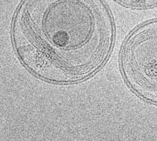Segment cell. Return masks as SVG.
Masks as SVG:
<instances>
[{"mask_svg":"<svg viewBox=\"0 0 157 141\" xmlns=\"http://www.w3.org/2000/svg\"><path fill=\"white\" fill-rule=\"evenodd\" d=\"M27 7L17 26L24 34L43 37L21 33L37 59L47 68L52 54L50 69L53 70L56 49L61 73L60 52L71 53L78 71L73 54L79 53L78 50L97 66L106 58L112 45L114 25L101 0H30Z\"/></svg>","mask_w":157,"mask_h":141,"instance_id":"obj_1","label":"cell"},{"mask_svg":"<svg viewBox=\"0 0 157 141\" xmlns=\"http://www.w3.org/2000/svg\"><path fill=\"white\" fill-rule=\"evenodd\" d=\"M125 7L134 9H146L157 6V0H115Z\"/></svg>","mask_w":157,"mask_h":141,"instance_id":"obj_3","label":"cell"},{"mask_svg":"<svg viewBox=\"0 0 157 141\" xmlns=\"http://www.w3.org/2000/svg\"><path fill=\"white\" fill-rule=\"evenodd\" d=\"M122 65L133 89L157 103V19L141 24L130 35L124 48Z\"/></svg>","mask_w":157,"mask_h":141,"instance_id":"obj_2","label":"cell"}]
</instances>
